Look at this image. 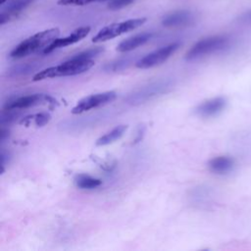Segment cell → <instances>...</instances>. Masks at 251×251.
Returning a JSON list of instances; mask_svg holds the SVG:
<instances>
[{
	"label": "cell",
	"instance_id": "cell-1",
	"mask_svg": "<svg viewBox=\"0 0 251 251\" xmlns=\"http://www.w3.org/2000/svg\"><path fill=\"white\" fill-rule=\"evenodd\" d=\"M59 34L60 29L58 27H53L36 32L19 43L11 51L10 56L14 59H20L33 54L41 49L44 50L49 44H51L56 38H58Z\"/></svg>",
	"mask_w": 251,
	"mask_h": 251
},
{
	"label": "cell",
	"instance_id": "cell-2",
	"mask_svg": "<svg viewBox=\"0 0 251 251\" xmlns=\"http://www.w3.org/2000/svg\"><path fill=\"white\" fill-rule=\"evenodd\" d=\"M94 66L93 60H79L75 58H70L68 61L54 66L44 69L33 75V80L38 81L45 78L59 77V76H69L82 74L88 71L90 68Z\"/></svg>",
	"mask_w": 251,
	"mask_h": 251
},
{
	"label": "cell",
	"instance_id": "cell-3",
	"mask_svg": "<svg viewBox=\"0 0 251 251\" xmlns=\"http://www.w3.org/2000/svg\"><path fill=\"white\" fill-rule=\"evenodd\" d=\"M229 45V38L226 35H213L205 37L191 46L186 52L185 59L187 61L197 60L199 58L222 51Z\"/></svg>",
	"mask_w": 251,
	"mask_h": 251
},
{
	"label": "cell",
	"instance_id": "cell-4",
	"mask_svg": "<svg viewBox=\"0 0 251 251\" xmlns=\"http://www.w3.org/2000/svg\"><path fill=\"white\" fill-rule=\"evenodd\" d=\"M146 18H134L126 21L113 23L104 27H102L92 38V41L95 43L104 42L110 39H113L121 34L131 31L139 26H141L145 22Z\"/></svg>",
	"mask_w": 251,
	"mask_h": 251
},
{
	"label": "cell",
	"instance_id": "cell-5",
	"mask_svg": "<svg viewBox=\"0 0 251 251\" xmlns=\"http://www.w3.org/2000/svg\"><path fill=\"white\" fill-rule=\"evenodd\" d=\"M57 104H58L57 101L47 94L34 93V94L21 96V97L15 98V99L7 102L4 106V109L19 111L22 109H27V108L38 106V105L55 106Z\"/></svg>",
	"mask_w": 251,
	"mask_h": 251
},
{
	"label": "cell",
	"instance_id": "cell-6",
	"mask_svg": "<svg viewBox=\"0 0 251 251\" xmlns=\"http://www.w3.org/2000/svg\"><path fill=\"white\" fill-rule=\"evenodd\" d=\"M179 46L180 44L178 42H174L156 49L138 60L136 62V67L138 69H149L159 66L166 62L179 48Z\"/></svg>",
	"mask_w": 251,
	"mask_h": 251
},
{
	"label": "cell",
	"instance_id": "cell-7",
	"mask_svg": "<svg viewBox=\"0 0 251 251\" xmlns=\"http://www.w3.org/2000/svg\"><path fill=\"white\" fill-rule=\"evenodd\" d=\"M117 97L115 91H105L101 93L92 94L79 100L76 105L72 109L73 114H82L89 110L104 106L113 102Z\"/></svg>",
	"mask_w": 251,
	"mask_h": 251
},
{
	"label": "cell",
	"instance_id": "cell-8",
	"mask_svg": "<svg viewBox=\"0 0 251 251\" xmlns=\"http://www.w3.org/2000/svg\"><path fill=\"white\" fill-rule=\"evenodd\" d=\"M172 86V82L169 80H159L153 83H150L141 89H139L134 94H130L127 97V101L130 104H139L144 101L151 99L152 97L161 95L162 93L167 92V90Z\"/></svg>",
	"mask_w": 251,
	"mask_h": 251
},
{
	"label": "cell",
	"instance_id": "cell-9",
	"mask_svg": "<svg viewBox=\"0 0 251 251\" xmlns=\"http://www.w3.org/2000/svg\"><path fill=\"white\" fill-rule=\"evenodd\" d=\"M90 32V26L86 25V26H80L78 28H76L75 30H74L71 34L62 37V38H56L51 44H49L44 50L43 53L44 54H48L51 53L52 51L58 49V48H62V47H66L69 45H72L74 43H76L78 41H80L82 38H84L88 33Z\"/></svg>",
	"mask_w": 251,
	"mask_h": 251
},
{
	"label": "cell",
	"instance_id": "cell-10",
	"mask_svg": "<svg viewBox=\"0 0 251 251\" xmlns=\"http://www.w3.org/2000/svg\"><path fill=\"white\" fill-rule=\"evenodd\" d=\"M226 106V98L223 96H218L199 104L195 109V113L202 118H212L222 113Z\"/></svg>",
	"mask_w": 251,
	"mask_h": 251
},
{
	"label": "cell",
	"instance_id": "cell-11",
	"mask_svg": "<svg viewBox=\"0 0 251 251\" xmlns=\"http://www.w3.org/2000/svg\"><path fill=\"white\" fill-rule=\"evenodd\" d=\"M34 0H12L4 7H1L0 24L4 25L17 18L25 8H27Z\"/></svg>",
	"mask_w": 251,
	"mask_h": 251
},
{
	"label": "cell",
	"instance_id": "cell-12",
	"mask_svg": "<svg viewBox=\"0 0 251 251\" xmlns=\"http://www.w3.org/2000/svg\"><path fill=\"white\" fill-rule=\"evenodd\" d=\"M193 19V14L190 11L179 10L167 14L162 20V25L166 27L185 26L188 25Z\"/></svg>",
	"mask_w": 251,
	"mask_h": 251
},
{
	"label": "cell",
	"instance_id": "cell-13",
	"mask_svg": "<svg viewBox=\"0 0 251 251\" xmlns=\"http://www.w3.org/2000/svg\"><path fill=\"white\" fill-rule=\"evenodd\" d=\"M152 32H141L126 38L125 40L121 41L120 44L117 46V50L119 52H128L131 51L149 41L153 37Z\"/></svg>",
	"mask_w": 251,
	"mask_h": 251
},
{
	"label": "cell",
	"instance_id": "cell-14",
	"mask_svg": "<svg viewBox=\"0 0 251 251\" xmlns=\"http://www.w3.org/2000/svg\"><path fill=\"white\" fill-rule=\"evenodd\" d=\"M234 167V160L229 156H217L208 162L209 170L217 175H226Z\"/></svg>",
	"mask_w": 251,
	"mask_h": 251
},
{
	"label": "cell",
	"instance_id": "cell-15",
	"mask_svg": "<svg viewBox=\"0 0 251 251\" xmlns=\"http://www.w3.org/2000/svg\"><path fill=\"white\" fill-rule=\"evenodd\" d=\"M126 128H127V126L125 125H121V126L114 127L112 130L108 131L107 133H105L104 135L99 137L96 140V145L97 146H105V145H109V144L115 142L116 140L120 139L123 136V134L126 130Z\"/></svg>",
	"mask_w": 251,
	"mask_h": 251
},
{
	"label": "cell",
	"instance_id": "cell-16",
	"mask_svg": "<svg viewBox=\"0 0 251 251\" xmlns=\"http://www.w3.org/2000/svg\"><path fill=\"white\" fill-rule=\"evenodd\" d=\"M51 120V116L49 113L46 112H41V113H37L34 115H30V116H26L25 118H23L21 120V124L24 126H43L46 124L49 123V121Z\"/></svg>",
	"mask_w": 251,
	"mask_h": 251
},
{
	"label": "cell",
	"instance_id": "cell-17",
	"mask_svg": "<svg viewBox=\"0 0 251 251\" xmlns=\"http://www.w3.org/2000/svg\"><path fill=\"white\" fill-rule=\"evenodd\" d=\"M75 182L78 188L81 189H93L102 184V180L99 178H95L89 175L79 174L75 176Z\"/></svg>",
	"mask_w": 251,
	"mask_h": 251
},
{
	"label": "cell",
	"instance_id": "cell-18",
	"mask_svg": "<svg viewBox=\"0 0 251 251\" xmlns=\"http://www.w3.org/2000/svg\"><path fill=\"white\" fill-rule=\"evenodd\" d=\"M104 51L103 47H94V48H90L87 50H84L76 55H75L72 58L75 59H79V60H93L94 57H97L98 55H100L102 52Z\"/></svg>",
	"mask_w": 251,
	"mask_h": 251
},
{
	"label": "cell",
	"instance_id": "cell-19",
	"mask_svg": "<svg viewBox=\"0 0 251 251\" xmlns=\"http://www.w3.org/2000/svg\"><path fill=\"white\" fill-rule=\"evenodd\" d=\"M130 61L129 59H120L118 61L115 62H111L108 63L107 65H105L104 67V71L106 72H118V71H122L125 70L128 67Z\"/></svg>",
	"mask_w": 251,
	"mask_h": 251
},
{
	"label": "cell",
	"instance_id": "cell-20",
	"mask_svg": "<svg viewBox=\"0 0 251 251\" xmlns=\"http://www.w3.org/2000/svg\"><path fill=\"white\" fill-rule=\"evenodd\" d=\"M111 0H58V5L62 6H84L95 2H109Z\"/></svg>",
	"mask_w": 251,
	"mask_h": 251
},
{
	"label": "cell",
	"instance_id": "cell-21",
	"mask_svg": "<svg viewBox=\"0 0 251 251\" xmlns=\"http://www.w3.org/2000/svg\"><path fill=\"white\" fill-rule=\"evenodd\" d=\"M33 66L31 65H19L14 67L12 70H10V75H26L28 73H30V71H32Z\"/></svg>",
	"mask_w": 251,
	"mask_h": 251
},
{
	"label": "cell",
	"instance_id": "cell-22",
	"mask_svg": "<svg viewBox=\"0 0 251 251\" xmlns=\"http://www.w3.org/2000/svg\"><path fill=\"white\" fill-rule=\"evenodd\" d=\"M135 0H111L108 2V8L111 10H120L130 5Z\"/></svg>",
	"mask_w": 251,
	"mask_h": 251
},
{
	"label": "cell",
	"instance_id": "cell-23",
	"mask_svg": "<svg viewBox=\"0 0 251 251\" xmlns=\"http://www.w3.org/2000/svg\"><path fill=\"white\" fill-rule=\"evenodd\" d=\"M240 22L244 24H251V11L243 14L240 18Z\"/></svg>",
	"mask_w": 251,
	"mask_h": 251
},
{
	"label": "cell",
	"instance_id": "cell-24",
	"mask_svg": "<svg viewBox=\"0 0 251 251\" xmlns=\"http://www.w3.org/2000/svg\"><path fill=\"white\" fill-rule=\"evenodd\" d=\"M0 136H1V141L3 142V141L5 140V138L9 136V130H8V129H5V128H4V126H2Z\"/></svg>",
	"mask_w": 251,
	"mask_h": 251
},
{
	"label": "cell",
	"instance_id": "cell-25",
	"mask_svg": "<svg viewBox=\"0 0 251 251\" xmlns=\"http://www.w3.org/2000/svg\"><path fill=\"white\" fill-rule=\"evenodd\" d=\"M8 1H10V0H1V1H0V4H1V6H2V5H4V4H5L6 2H8Z\"/></svg>",
	"mask_w": 251,
	"mask_h": 251
}]
</instances>
